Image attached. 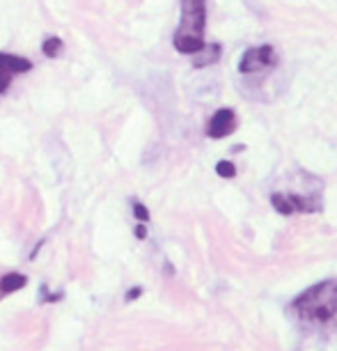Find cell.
I'll use <instances>...</instances> for the list:
<instances>
[{"label":"cell","mask_w":337,"mask_h":351,"mask_svg":"<svg viewBox=\"0 0 337 351\" xmlns=\"http://www.w3.org/2000/svg\"><path fill=\"white\" fill-rule=\"evenodd\" d=\"M294 313L310 328H337V280L310 287L296 299Z\"/></svg>","instance_id":"1"},{"label":"cell","mask_w":337,"mask_h":351,"mask_svg":"<svg viewBox=\"0 0 337 351\" xmlns=\"http://www.w3.org/2000/svg\"><path fill=\"white\" fill-rule=\"evenodd\" d=\"M207 25V0H182V21L175 32V49L186 56H195L204 46Z\"/></svg>","instance_id":"2"},{"label":"cell","mask_w":337,"mask_h":351,"mask_svg":"<svg viewBox=\"0 0 337 351\" xmlns=\"http://www.w3.org/2000/svg\"><path fill=\"white\" fill-rule=\"evenodd\" d=\"M273 64H275V51H273V46L264 44V46H257V49H248L246 53H243L241 64H239V71H241V74H257V71L271 69Z\"/></svg>","instance_id":"3"},{"label":"cell","mask_w":337,"mask_h":351,"mask_svg":"<svg viewBox=\"0 0 337 351\" xmlns=\"http://www.w3.org/2000/svg\"><path fill=\"white\" fill-rule=\"evenodd\" d=\"M32 69V62L21 56H12V53H0V95L10 90L12 78L16 74H25Z\"/></svg>","instance_id":"4"},{"label":"cell","mask_w":337,"mask_h":351,"mask_svg":"<svg viewBox=\"0 0 337 351\" xmlns=\"http://www.w3.org/2000/svg\"><path fill=\"white\" fill-rule=\"evenodd\" d=\"M236 129V115L234 110L229 108H221L214 112V117L207 124V136L214 138V141H221V138L229 136Z\"/></svg>","instance_id":"5"},{"label":"cell","mask_w":337,"mask_h":351,"mask_svg":"<svg viewBox=\"0 0 337 351\" xmlns=\"http://www.w3.org/2000/svg\"><path fill=\"white\" fill-rule=\"evenodd\" d=\"M273 207L280 211V214H294V211H316L319 204L316 202H310L305 197L301 195H294V193H273L271 197Z\"/></svg>","instance_id":"6"},{"label":"cell","mask_w":337,"mask_h":351,"mask_svg":"<svg viewBox=\"0 0 337 351\" xmlns=\"http://www.w3.org/2000/svg\"><path fill=\"white\" fill-rule=\"evenodd\" d=\"M25 287V276L21 274H8L0 278V294L8 296V294H14V291L23 289Z\"/></svg>","instance_id":"7"},{"label":"cell","mask_w":337,"mask_h":351,"mask_svg":"<svg viewBox=\"0 0 337 351\" xmlns=\"http://www.w3.org/2000/svg\"><path fill=\"white\" fill-rule=\"evenodd\" d=\"M197 53H202V56L195 58V67H204V64H211V62L218 60V56H221V46H218V44H204ZM197 53H195V56H197Z\"/></svg>","instance_id":"8"},{"label":"cell","mask_w":337,"mask_h":351,"mask_svg":"<svg viewBox=\"0 0 337 351\" xmlns=\"http://www.w3.org/2000/svg\"><path fill=\"white\" fill-rule=\"evenodd\" d=\"M42 51H44L46 58H58L62 53V39L60 37H49L42 44Z\"/></svg>","instance_id":"9"},{"label":"cell","mask_w":337,"mask_h":351,"mask_svg":"<svg viewBox=\"0 0 337 351\" xmlns=\"http://www.w3.org/2000/svg\"><path fill=\"white\" fill-rule=\"evenodd\" d=\"M216 172L221 177H225V180H229V177H234L236 175V168H234V163H229V161H221L216 165Z\"/></svg>","instance_id":"10"},{"label":"cell","mask_w":337,"mask_h":351,"mask_svg":"<svg viewBox=\"0 0 337 351\" xmlns=\"http://www.w3.org/2000/svg\"><path fill=\"white\" fill-rule=\"evenodd\" d=\"M134 214H136L138 221H149V211H147V207H145V204H140V202H136V204H134Z\"/></svg>","instance_id":"11"},{"label":"cell","mask_w":337,"mask_h":351,"mask_svg":"<svg viewBox=\"0 0 337 351\" xmlns=\"http://www.w3.org/2000/svg\"><path fill=\"white\" fill-rule=\"evenodd\" d=\"M136 237H138V239H145V237H147V230H145V225H138V228H136Z\"/></svg>","instance_id":"12"},{"label":"cell","mask_w":337,"mask_h":351,"mask_svg":"<svg viewBox=\"0 0 337 351\" xmlns=\"http://www.w3.org/2000/svg\"><path fill=\"white\" fill-rule=\"evenodd\" d=\"M136 296H140V289H134V291H129V294H127V299L131 301V299H136Z\"/></svg>","instance_id":"13"}]
</instances>
